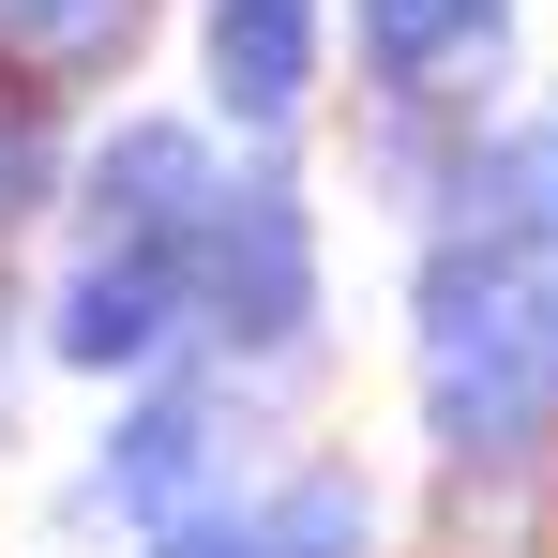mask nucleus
<instances>
[{
	"label": "nucleus",
	"instance_id": "f257e3e1",
	"mask_svg": "<svg viewBox=\"0 0 558 558\" xmlns=\"http://www.w3.org/2000/svg\"><path fill=\"white\" fill-rule=\"evenodd\" d=\"M167 332V257H92L61 302V363H136Z\"/></svg>",
	"mask_w": 558,
	"mask_h": 558
},
{
	"label": "nucleus",
	"instance_id": "f03ea898",
	"mask_svg": "<svg viewBox=\"0 0 558 558\" xmlns=\"http://www.w3.org/2000/svg\"><path fill=\"white\" fill-rule=\"evenodd\" d=\"M211 76L272 121V106L302 92V0H227V15H211Z\"/></svg>",
	"mask_w": 558,
	"mask_h": 558
},
{
	"label": "nucleus",
	"instance_id": "7ed1b4c3",
	"mask_svg": "<svg viewBox=\"0 0 558 558\" xmlns=\"http://www.w3.org/2000/svg\"><path fill=\"white\" fill-rule=\"evenodd\" d=\"M332 544H363V498H348V483L317 468V483L287 498V529H272V558H332Z\"/></svg>",
	"mask_w": 558,
	"mask_h": 558
},
{
	"label": "nucleus",
	"instance_id": "20e7f679",
	"mask_svg": "<svg viewBox=\"0 0 558 558\" xmlns=\"http://www.w3.org/2000/svg\"><path fill=\"white\" fill-rule=\"evenodd\" d=\"M438 15H453V0H363L377 61H423V46H438ZM468 15H498V0H468Z\"/></svg>",
	"mask_w": 558,
	"mask_h": 558
}]
</instances>
